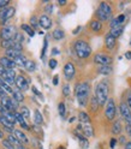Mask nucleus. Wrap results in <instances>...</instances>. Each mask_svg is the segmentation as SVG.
Instances as JSON below:
<instances>
[{
    "label": "nucleus",
    "instance_id": "obj_14",
    "mask_svg": "<svg viewBox=\"0 0 131 149\" xmlns=\"http://www.w3.org/2000/svg\"><path fill=\"white\" fill-rule=\"evenodd\" d=\"M116 43H117V39L112 36L111 34H107V35L105 36V45H106V47H107L108 49H113L114 46H116Z\"/></svg>",
    "mask_w": 131,
    "mask_h": 149
},
{
    "label": "nucleus",
    "instance_id": "obj_27",
    "mask_svg": "<svg viewBox=\"0 0 131 149\" xmlns=\"http://www.w3.org/2000/svg\"><path fill=\"white\" fill-rule=\"evenodd\" d=\"M120 132H121V123L119 122V120H117V122H114L113 125H112V134L119 135Z\"/></svg>",
    "mask_w": 131,
    "mask_h": 149
},
{
    "label": "nucleus",
    "instance_id": "obj_37",
    "mask_svg": "<svg viewBox=\"0 0 131 149\" xmlns=\"http://www.w3.org/2000/svg\"><path fill=\"white\" fill-rule=\"evenodd\" d=\"M58 112L60 117H65V112H66V108H65V104L64 102H60L58 105Z\"/></svg>",
    "mask_w": 131,
    "mask_h": 149
},
{
    "label": "nucleus",
    "instance_id": "obj_25",
    "mask_svg": "<svg viewBox=\"0 0 131 149\" xmlns=\"http://www.w3.org/2000/svg\"><path fill=\"white\" fill-rule=\"evenodd\" d=\"M0 87H1L6 93H10V94H13V89L11 88L10 84H7V83L5 82V79L3 77H0Z\"/></svg>",
    "mask_w": 131,
    "mask_h": 149
},
{
    "label": "nucleus",
    "instance_id": "obj_1",
    "mask_svg": "<svg viewBox=\"0 0 131 149\" xmlns=\"http://www.w3.org/2000/svg\"><path fill=\"white\" fill-rule=\"evenodd\" d=\"M76 97L81 106H86L88 102L89 93H90V86L88 82H81L76 86Z\"/></svg>",
    "mask_w": 131,
    "mask_h": 149
},
{
    "label": "nucleus",
    "instance_id": "obj_47",
    "mask_svg": "<svg viewBox=\"0 0 131 149\" xmlns=\"http://www.w3.org/2000/svg\"><path fill=\"white\" fill-rule=\"evenodd\" d=\"M126 104H128V106L131 108V94H129V95H128V99H126Z\"/></svg>",
    "mask_w": 131,
    "mask_h": 149
},
{
    "label": "nucleus",
    "instance_id": "obj_41",
    "mask_svg": "<svg viewBox=\"0 0 131 149\" xmlns=\"http://www.w3.org/2000/svg\"><path fill=\"white\" fill-rule=\"evenodd\" d=\"M70 91H71V89H70V86H69V84H65V86L63 87V94H64L65 96H69V95H70Z\"/></svg>",
    "mask_w": 131,
    "mask_h": 149
},
{
    "label": "nucleus",
    "instance_id": "obj_46",
    "mask_svg": "<svg viewBox=\"0 0 131 149\" xmlns=\"http://www.w3.org/2000/svg\"><path fill=\"white\" fill-rule=\"evenodd\" d=\"M52 10H53V5H48L47 7H46V12H48V13H52L53 12Z\"/></svg>",
    "mask_w": 131,
    "mask_h": 149
},
{
    "label": "nucleus",
    "instance_id": "obj_10",
    "mask_svg": "<svg viewBox=\"0 0 131 149\" xmlns=\"http://www.w3.org/2000/svg\"><path fill=\"white\" fill-rule=\"evenodd\" d=\"M15 84L17 86L18 90H28V89H29V83H28L25 77L22 76V74H17V76H16Z\"/></svg>",
    "mask_w": 131,
    "mask_h": 149
},
{
    "label": "nucleus",
    "instance_id": "obj_52",
    "mask_svg": "<svg viewBox=\"0 0 131 149\" xmlns=\"http://www.w3.org/2000/svg\"><path fill=\"white\" fill-rule=\"evenodd\" d=\"M59 53H60V52H59L58 48H53V49H52V54H53V55H57V54H59Z\"/></svg>",
    "mask_w": 131,
    "mask_h": 149
},
{
    "label": "nucleus",
    "instance_id": "obj_5",
    "mask_svg": "<svg viewBox=\"0 0 131 149\" xmlns=\"http://www.w3.org/2000/svg\"><path fill=\"white\" fill-rule=\"evenodd\" d=\"M116 113H117V107L114 104V100L108 99L107 104L105 106V116H106L107 120H113L116 118Z\"/></svg>",
    "mask_w": 131,
    "mask_h": 149
},
{
    "label": "nucleus",
    "instance_id": "obj_44",
    "mask_svg": "<svg viewBox=\"0 0 131 149\" xmlns=\"http://www.w3.org/2000/svg\"><path fill=\"white\" fill-rule=\"evenodd\" d=\"M8 3H10V0H0V6L3 8H5L8 5Z\"/></svg>",
    "mask_w": 131,
    "mask_h": 149
},
{
    "label": "nucleus",
    "instance_id": "obj_53",
    "mask_svg": "<svg viewBox=\"0 0 131 149\" xmlns=\"http://www.w3.org/2000/svg\"><path fill=\"white\" fill-rule=\"evenodd\" d=\"M31 89H33V91H34V93H35V94H36V95H39V96H41V93H40V91H39V90H37V89H36V88H35V87H33V88H31Z\"/></svg>",
    "mask_w": 131,
    "mask_h": 149
},
{
    "label": "nucleus",
    "instance_id": "obj_61",
    "mask_svg": "<svg viewBox=\"0 0 131 149\" xmlns=\"http://www.w3.org/2000/svg\"><path fill=\"white\" fill-rule=\"evenodd\" d=\"M1 11H3V7H1V6H0V12H1Z\"/></svg>",
    "mask_w": 131,
    "mask_h": 149
},
{
    "label": "nucleus",
    "instance_id": "obj_2",
    "mask_svg": "<svg viewBox=\"0 0 131 149\" xmlns=\"http://www.w3.org/2000/svg\"><path fill=\"white\" fill-rule=\"evenodd\" d=\"M95 97L100 106H106L108 101V84L106 82H100L95 87Z\"/></svg>",
    "mask_w": 131,
    "mask_h": 149
},
{
    "label": "nucleus",
    "instance_id": "obj_28",
    "mask_svg": "<svg viewBox=\"0 0 131 149\" xmlns=\"http://www.w3.org/2000/svg\"><path fill=\"white\" fill-rule=\"evenodd\" d=\"M24 69H25L28 72H34L35 69H36V64H35L33 60L28 59V61H26L25 65H24Z\"/></svg>",
    "mask_w": 131,
    "mask_h": 149
},
{
    "label": "nucleus",
    "instance_id": "obj_7",
    "mask_svg": "<svg viewBox=\"0 0 131 149\" xmlns=\"http://www.w3.org/2000/svg\"><path fill=\"white\" fill-rule=\"evenodd\" d=\"M94 63L98 64L99 66H104V65H111L112 58L105 53H98L94 55Z\"/></svg>",
    "mask_w": 131,
    "mask_h": 149
},
{
    "label": "nucleus",
    "instance_id": "obj_31",
    "mask_svg": "<svg viewBox=\"0 0 131 149\" xmlns=\"http://www.w3.org/2000/svg\"><path fill=\"white\" fill-rule=\"evenodd\" d=\"M21 28H22V30H24V31H25L28 35H29V36H31V37H33V36L35 35L34 29H33V28H31L29 24H22V26H21Z\"/></svg>",
    "mask_w": 131,
    "mask_h": 149
},
{
    "label": "nucleus",
    "instance_id": "obj_18",
    "mask_svg": "<svg viewBox=\"0 0 131 149\" xmlns=\"http://www.w3.org/2000/svg\"><path fill=\"white\" fill-rule=\"evenodd\" d=\"M112 71H113V68H112L111 65H104V66L98 68V72L100 74H104V76H108V74L112 73Z\"/></svg>",
    "mask_w": 131,
    "mask_h": 149
},
{
    "label": "nucleus",
    "instance_id": "obj_57",
    "mask_svg": "<svg viewBox=\"0 0 131 149\" xmlns=\"http://www.w3.org/2000/svg\"><path fill=\"white\" fill-rule=\"evenodd\" d=\"M126 131H128V134L131 136V126H129V125H126Z\"/></svg>",
    "mask_w": 131,
    "mask_h": 149
},
{
    "label": "nucleus",
    "instance_id": "obj_9",
    "mask_svg": "<svg viewBox=\"0 0 131 149\" xmlns=\"http://www.w3.org/2000/svg\"><path fill=\"white\" fill-rule=\"evenodd\" d=\"M64 76L68 81H71L75 77V73H76V69H75V65L72 63H66L64 66Z\"/></svg>",
    "mask_w": 131,
    "mask_h": 149
},
{
    "label": "nucleus",
    "instance_id": "obj_30",
    "mask_svg": "<svg viewBox=\"0 0 131 149\" xmlns=\"http://www.w3.org/2000/svg\"><path fill=\"white\" fill-rule=\"evenodd\" d=\"M13 61L16 63V65H17V66H22V68H24V65H25V63L28 61V59L24 57L23 54H21L20 57H17V58H16Z\"/></svg>",
    "mask_w": 131,
    "mask_h": 149
},
{
    "label": "nucleus",
    "instance_id": "obj_63",
    "mask_svg": "<svg viewBox=\"0 0 131 149\" xmlns=\"http://www.w3.org/2000/svg\"><path fill=\"white\" fill-rule=\"evenodd\" d=\"M58 149H64V148H61V147H60V148H58Z\"/></svg>",
    "mask_w": 131,
    "mask_h": 149
},
{
    "label": "nucleus",
    "instance_id": "obj_62",
    "mask_svg": "<svg viewBox=\"0 0 131 149\" xmlns=\"http://www.w3.org/2000/svg\"><path fill=\"white\" fill-rule=\"evenodd\" d=\"M0 111H1V102H0Z\"/></svg>",
    "mask_w": 131,
    "mask_h": 149
},
{
    "label": "nucleus",
    "instance_id": "obj_39",
    "mask_svg": "<svg viewBox=\"0 0 131 149\" xmlns=\"http://www.w3.org/2000/svg\"><path fill=\"white\" fill-rule=\"evenodd\" d=\"M30 24H31L34 28H37V26L40 25V23H39V18L35 17V16H33V17L30 18Z\"/></svg>",
    "mask_w": 131,
    "mask_h": 149
},
{
    "label": "nucleus",
    "instance_id": "obj_51",
    "mask_svg": "<svg viewBox=\"0 0 131 149\" xmlns=\"http://www.w3.org/2000/svg\"><path fill=\"white\" fill-rule=\"evenodd\" d=\"M58 78H59L58 76H54V77H53V84H54V86H57V84H58V82H59Z\"/></svg>",
    "mask_w": 131,
    "mask_h": 149
},
{
    "label": "nucleus",
    "instance_id": "obj_43",
    "mask_svg": "<svg viewBox=\"0 0 131 149\" xmlns=\"http://www.w3.org/2000/svg\"><path fill=\"white\" fill-rule=\"evenodd\" d=\"M48 65H49V69H55L57 68V65H58V63H57V60L55 59H49V63H48Z\"/></svg>",
    "mask_w": 131,
    "mask_h": 149
},
{
    "label": "nucleus",
    "instance_id": "obj_60",
    "mask_svg": "<svg viewBox=\"0 0 131 149\" xmlns=\"http://www.w3.org/2000/svg\"><path fill=\"white\" fill-rule=\"evenodd\" d=\"M17 149H25V148L22 147V144H20V146H17Z\"/></svg>",
    "mask_w": 131,
    "mask_h": 149
},
{
    "label": "nucleus",
    "instance_id": "obj_50",
    "mask_svg": "<svg viewBox=\"0 0 131 149\" xmlns=\"http://www.w3.org/2000/svg\"><path fill=\"white\" fill-rule=\"evenodd\" d=\"M0 96H1V97H4V96H6V91L1 88V87H0Z\"/></svg>",
    "mask_w": 131,
    "mask_h": 149
},
{
    "label": "nucleus",
    "instance_id": "obj_49",
    "mask_svg": "<svg viewBox=\"0 0 131 149\" xmlns=\"http://www.w3.org/2000/svg\"><path fill=\"white\" fill-rule=\"evenodd\" d=\"M58 4H59L60 6H64V5L68 4V0H58Z\"/></svg>",
    "mask_w": 131,
    "mask_h": 149
},
{
    "label": "nucleus",
    "instance_id": "obj_42",
    "mask_svg": "<svg viewBox=\"0 0 131 149\" xmlns=\"http://www.w3.org/2000/svg\"><path fill=\"white\" fill-rule=\"evenodd\" d=\"M116 19H117V22H118V24L119 25H121V24H123L124 22H125V19H126V17H125V15H119L117 18H116Z\"/></svg>",
    "mask_w": 131,
    "mask_h": 149
},
{
    "label": "nucleus",
    "instance_id": "obj_54",
    "mask_svg": "<svg viewBox=\"0 0 131 149\" xmlns=\"http://www.w3.org/2000/svg\"><path fill=\"white\" fill-rule=\"evenodd\" d=\"M125 58H126V59H131V51H128V52L125 53Z\"/></svg>",
    "mask_w": 131,
    "mask_h": 149
},
{
    "label": "nucleus",
    "instance_id": "obj_48",
    "mask_svg": "<svg viewBox=\"0 0 131 149\" xmlns=\"http://www.w3.org/2000/svg\"><path fill=\"white\" fill-rule=\"evenodd\" d=\"M116 143H117V139L116 138H112L111 139V148H114L116 147Z\"/></svg>",
    "mask_w": 131,
    "mask_h": 149
},
{
    "label": "nucleus",
    "instance_id": "obj_32",
    "mask_svg": "<svg viewBox=\"0 0 131 149\" xmlns=\"http://www.w3.org/2000/svg\"><path fill=\"white\" fill-rule=\"evenodd\" d=\"M77 137L79 139V143L83 148H88L89 147V142H88V138L87 137H83L81 134H77Z\"/></svg>",
    "mask_w": 131,
    "mask_h": 149
},
{
    "label": "nucleus",
    "instance_id": "obj_55",
    "mask_svg": "<svg viewBox=\"0 0 131 149\" xmlns=\"http://www.w3.org/2000/svg\"><path fill=\"white\" fill-rule=\"evenodd\" d=\"M124 149H131V142H128V143H125V146H124Z\"/></svg>",
    "mask_w": 131,
    "mask_h": 149
},
{
    "label": "nucleus",
    "instance_id": "obj_15",
    "mask_svg": "<svg viewBox=\"0 0 131 149\" xmlns=\"http://www.w3.org/2000/svg\"><path fill=\"white\" fill-rule=\"evenodd\" d=\"M0 123H1V125L5 127V130L10 131V134H11V132H15V130H13V125H15V124H12L11 122H8V120H7L3 114L0 116Z\"/></svg>",
    "mask_w": 131,
    "mask_h": 149
},
{
    "label": "nucleus",
    "instance_id": "obj_36",
    "mask_svg": "<svg viewBox=\"0 0 131 149\" xmlns=\"http://www.w3.org/2000/svg\"><path fill=\"white\" fill-rule=\"evenodd\" d=\"M21 114H22L25 119H29V118H30V111L28 109V107L23 106V107H21Z\"/></svg>",
    "mask_w": 131,
    "mask_h": 149
},
{
    "label": "nucleus",
    "instance_id": "obj_11",
    "mask_svg": "<svg viewBox=\"0 0 131 149\" xmlns=\"http://www.w3.org/2000/svg\"><path fill=\"white\" fill-rule=\"evenodd\" d=\"M39 23H40V25L43 28V29H46V30H48V29H51V28H52V19H51V18L47 15L40 16Z\"/></svg>",
    "mask_w": 131,
    "mask_h": 149
},
{
    "label": "nucleus",
    "instance_id": "obj_23",
    "mask_svg": "<svg viewBox=\"0 0 131 149\" xmlns=\"http://www.w3.org/2000/svg\"><path fill=\"white\" fill-rule=\"evenodd\" d=\"M78 119L81 123H84V124H89L90 123V117L88 116L87 112H79L78 113Z\"/></svg>",
    "mask_w": 131,
    "mask_h": 149
},
{
    "label": "nucleus",
    "instance_id": "obj_33",
    "mask_svg": "<svg viewBox=\"0 0 131 149\" xmlns=\"http://www.w3.org/2000/svg\"><path fill=\"white\" fill-rule=\"evenodd\" d=\"M12 97L15 100H17L18 102H21L24 100V95L21 93V90H13V94H12Z\"/></svg>",
    "mask_w": 131,
    "mask_h": 149
},
{
    "label": "nucleus",
    "instance_id": "obj_6",
    "mask_svg": "<svg viewBox=\"0 0 131 149\" xmlns=\"http://www.w3.org/2000/svg\"><path fill=\"white\" fill-rule=\"evenodd\" d=\"M15 35H16V31H15V28L12 25L4 26L3 29H1V33H0V36H1V41L13 40Z\"/></svg>",
    "mask_w": 131,
    "mask_h": 149
},
{
    "label": "nucleus",
    "instance_id": "obj_40",
    "mask_svg": "<svg viewBox=\"0 0 131 149\" xmlns=\"http://www.w3.org/2000/svg\"><path fill=\"white\" fill-rule=\"evenodd\" d=\"M48 37L45 39V42H43V48H42V53H41V58L43 59L45 58V54H46V51H47V46H48Z\"/></svg>",
    "mask_w": 131,
    "mask_h": 149
},
{
    "label": "nucleus",
    "instance_id": "obj_12",
    "mask_svg": "<svg viewBox=\"0 0 131 149\" xmlns=\"http://www.w3.org/2000/svg\"><path fill=\"white\" fill-rule=\"evenodd\" d=\"M0 65L4 66L5 69H11V70H13L17 66L16 63L13 60H11V59H8L7 57H1L0 58Z\"/></svg>",
    "mask_w": 131,
    "mask_h": 149
},
{
    "label": "nucleus",
    "instance_id": "obj_17",
    "mask_svg": "<svg viewBox=\"0 0 131 149\" xmlns=\"http://www.w3.org/2000/svg\"><path fill=\"white\" fill-rule=\"evenodd\" d=\"M13 135L16 136V138L18 139V141H20L21 144H22V143H28V142H29V139H28L26 135H25L24 132H22L21 130H15Z\"/></svg>",
    "mask_w": 131,
    "mask_h": 149
},
{
    "label": "nucleus",
    "instance_id": "obj_26",
    "mask_svg": "<svg viewBox=\"0 0 131 149\" xmlns=\"http://www.w3.org/2000/svg\"><path fill=\"white\" fill-rule=\"evenodd\" d=\"M34 122H35L36 125H40V124H42V122H43L42 114H41V112H40L39 109H35V112H34Z\"/></svg>",
    "mask_w": 131,
    "mask_h": 149
},
{
    "label": "nucleus",
    "instance_id": "obj_8",
    "mask_svg": "<svg viewBox=\"0 0 131 149\" xmlns=\"http://www.w3.org/2000/svg\"><path fill=\"white\" fill-rule=\"evenodd\" d=\"M16 10H15V7H5L3 8V11L0 12V21H1L3 24H5L8 19H11V18L13 17Z\"/></svg>",
    "mask_w": 131,
    "mask_h": 149
},
{
    "label": "nucleus",
    "instance_id": "obj_45",
    "mask_svg": "<svg viewBox=\"0 0 131 149\" xmlns=\"http://www.w3.org/2000/svg\"><path fill=\"white\" fill-rule=\"evenodd\" d=\"M5 68L4 66H1V65H0V77H4V74H5Z\"/></svg>",
    "mask_w": 131,
    "mask_h": 149
},
{
    "label": "nucleus",
    "instance_id": "obj_4",
    "mask_svg": "<svg viewBox=\"0 0 131 149\" xmlns=\"http://www.w3.org/2000/svg\"><path fill=\"white\" fill-rule=\"evenodd\" d=\"M98 18L100 22H107L111 19V16H112V7L109 4L102 1L100 5H99V8H98Z\"/></svg>",
    "mask_w": 131,
    "mask_h": 149
},
{
    "label": "nucleus",
    "instance_id": "obj_38",
    "mask_svg": "<svg viewBox=\"0 0 131 149\" xmlns=\"http://www.w3.org/2000/svg\"><path fill=\"white\" fill-rule=\"evenodd\" d=\"M23 40H24L23 35L20 34V33H16V35H15V37H13V42H15V43H22Z\"/></svg>",
    "mask_w": 131,
    "mask_h": 149
},
{
    "label": "nucleus",
    "instance_id": "obj_19",
    "mask_svg": "<svg viewBox=\"0 0 131 149\" xmlns=\"http://www.w3.org/2000/svg\"><path fill=\"white\" fill-rule=\"evenodd\" d=\"M5 54H6V57H7L8 59L15 60L17 57H20V55H21L22 53H20V52L15 51L13 48H8V49H6V51H5Z\"/></svg>",
    "mask_w": 131,
    "mask_h": 149
},
{
    "label": "nucleus",
    "instance_id": "obj_16",
    "mask_svg": "<svg viewBox=\"0 0 131 149\" xmlns=\"http://www.w3.org/2000/svg\"><path fill=\"white\" fill-rule=\"evenodd\" d=\"M82 132L84 134V136L87 138L93 137L94 136V129H93V126L90 124H84V125H82Z\"/></svg>",
    "mask_w": 131,
    "mask_h": 149
},
{
    "label": "nucleus",
    "instance_id": "obj_34",
    "mask_svg": "<svg viewBox=\"0 0 131 149\" xmlns=\"http://www.w3.org/2000/svg\"><path fill=\"white\" fill-rule=\"evenodd\" d=\"M90 104H91V109H93V112H96L100 105H99V102H98V100H96V97H95V96H93V97H91Z\"/></svg>",
    "mask_w": 131,
    "mask_h": 149
},
{
    "label": "nucleus",
    "instance_id": "obj_13",
    "mask_svg": "<svg viewBox=\"0 0 131 149\" xmlns=\"http://www.w3.org/2000/svg\"><path fill=\"white\" fill-rule=\"evenodd\" d=\"M119 109H120V114L124 119H128L131 117V108L128 106V104L125 102H121L120 106H119Z\"/></svg>",
    "mask_w": 131,
    "mask_h": 149
},
{
    "label": "nucleus",
    "instance_id": "obj_21",
    "mask_svg": "<svg viewBox=\"0 0 131 149\" xmlns=\"http://www.w3.org/2000/svg\"><path fill=\"white\" fill-rule=\"evenodd\" d=\"M90 29H91L93 31H95V33L101 31V29H102V23H101L100 21H98V19L91 21V22H90Z\"/></svg>",
    "mask_w": 131,
    "mask_h": 149
},
{
    "label": "nucleus",
    "instance_id": "obj_59",
    "mask_svg": "<svg viewBox=\"0 0 131 149\" xmlns=\"http://www.w3.org/2000/svg\"><path fill=\"white\" fill-rule=\"evenodd\" d=\"M4 137V132H3V130L0 129V138H3Z\"/></svg>",
    "mask_w": 131,
    "mask_h": 149
},
{
    "label": "nucleus",
    "instance_id": "obj_24",
    "mask_svg": "<svg viewBox=\"0 0 131 149\" xmlns=\"http://www.w3.org/2000/svg\"><path fill=\"white\" fill-rule=\"evenodd\" d=\"M52 36H53V39H54L55 41H60V40L64 39L65 33H64V30H61V29H55V30L53 31Z\"/></svg>",
    "mask_w": 131,
    "mask_h": 149
},
{
    "label": "nucleus",
    "instance_id": "obj_56",
    "mask_svg": "<svg viewBox=\"0 0 131 149\" xmlns=\"http://www.w3.org/2000/svg\"><path fill=\"white\" fill-rule=\"evenodd\" d=\"M125 122H126V124H128L129 126H131V117L128 118V119H125Z\"/></svg>",
    "mask_w": 131,
    "mask_h": 149
},
{
    "label": "nucleus",
    "instance_id": "obj_3",
    "mask_svg": "<svg viewBox=\"0 0 131 149\" xmlns=\"http://www.w3.org/2000/svg\"><path fill=\"white\" fill-rule=\"evenodd\" d=\"M73 48H75V52H76V54H77V57L81 58V59H86L91 54L90 46L83 40H77L76 42H75Z\"/></svg>",
    "mask_w": 131,
    "mask_h": 149
},
{
    "label": "nucleus",
    "instance_id": "obj_20",
    "mask_svg": "<svg viewBox=\"0 0 131 149\" xmlns=\"http://www.w3.org/2000/svg\"><path fill=\"white\" fill-rule=\"evenodd\" d=\"M16 119H17V123L20 124L23 129H29V126H28V124L25 123V118L20 113V112H16Z\"/></svg>",
    "mask_w": 131,
    "mask_h": 149
},
{
    "label": "nucleus",
    "instance_id": "obj_22",
    "mask_svg": "<svg viewBox=\"0 0 131 149\" xmlns=\"http://www.w3.org/2000/svg\"><path fill=\"white\" fill-rule=\"evenodd\" d=\"M123 30H124V26L120 25V26H117V28H112V29L109 30V34L117 39V37H119L121 34H123Z\"/></svg>",
    "mask_w": 131,
    "mask_h": 149
},
{
    "label": "nucleus",
    "instance_id": "obj_35",
    "mask_svg": "<svg viewBox=\"0 0 131 149\" xmlns=\"http://www.w3.org/2000/svg\"><path fill=\"white\" fill-rule=\"evenodd\" d=\"M6 139H7L8 142H11L13 146H20V144H21V143H20V141H18V139L16 138V136H15V135H11V134H10V135L7 136V138H6Z\"/></svg>",
    "mask_w": 131,
    "mask_h": 149
},
{
    "label": "nucleus",
    "instance_id": "obj_29",
    "mask_svg": "<svg viewBox=\"0 0 131 149\" xmlns=\"http://www.w3.org/2000/svg\"><path fill=\"white\" fill-rule=\"evenodd\" d=\"M3 116L8 120V122H11L12 124H15L17 122L16 119V113L15 112H5V113H3Z\"/></svg>",
    "mask_w": 131,
    "mask_h": 149
},
{
    "label": "nucleus",
    "instance_id": "obj_58",
    "mask_svg": "<svg viewBox=\"0 0 131 149\" xmlns=\"http://www.w3.org/2000/svg\"><path fill=\"white\" fill-rule=\"evenodd\" d=\"M79 30H81V26H77L76 29L73 30V34H77V33H79Z\"/></svg>",
    "mask_w": 131,
    "mask_h": 149
}]
</instances>
